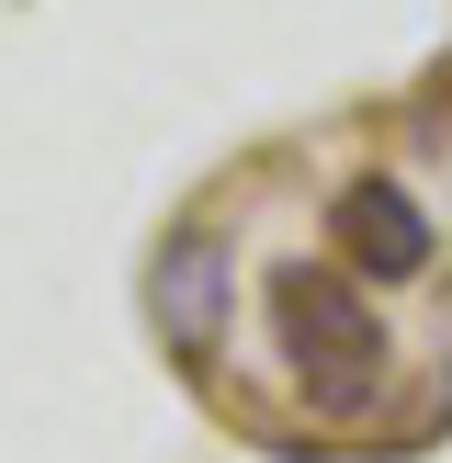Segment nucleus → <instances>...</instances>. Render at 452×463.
<instances>
[{
	"instance_id": "nucleus-3",
	"label": "nucleus",
	"mask_w": 452,
	"mask_h": 463,
	"mask_svg": "<svg viewBox=\"0 0 452 463\" xmlns=\"http://www.w3.org/2000/svg\"><path fill=\"white\" fill-rule=\"evenodd\" d=\"M226 317H238V249H226V226H170L147 249V328H158V351L203 362Z\"/></svg>"
},
{
	"instance_id": "nucleus-1",
	"label": "nucleus",
	"mask_w": 452,
	"mask_h": 463,
	"mask_svg": "<svg viewBox=\"0 0 452 463\" xmlns=\"http://www.w3.org/2000/svg\"><path fill=\"white\" fill-rule=\"evenodd\" d=\"M271 339H283V373L306 384V407H328V419H362L384 396V362H396L373 294L351 271H316V260L271 271Z\"/></svg>"
},
{
	"instance_id": "nucleus-2",
	"label": "nucleus",
	"mask_w": 452,
	"mask_h": 463,
	"mask_svg": "<svg viewBox=\"0 0 452 463\" xmlns=\"http://www.w3.org/2000/svg\"><path fill=\"white\" fill-rule=\"evenodd\" d=\"M328 249L362 283H429V271H441V215H429L396 170H351L339 203H328Z\"/></svg>"
}]
</instances>
